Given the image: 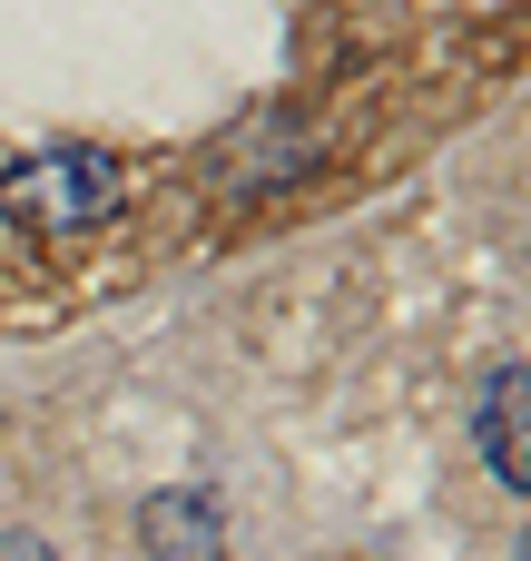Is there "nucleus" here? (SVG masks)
<instances>
[{
  "mask_svg": "<svg viewBox=\"0 0 531 561\" xmlns=\"http://www.w3.org/2000/svg\"><path fill=\"white\" fill-rule=\"evenodd\" d=\"M0 207L30 237H89L118 207V158L108 148H39V158H20L0 178Z\"/></svg>",
  "mask_w": 531,
  "mask_h": 561,
  "instance_id": "f257e3e1",
  "label": "nucleus"
},
{
  "mask_svg": "<svg viewBox=\"0 0 531 561\" xmlns=\"http://www.w3.org/2000/svg\"><path fill=\"white\" fill-rule=\"evenodd\" d=\"M473 434H483V463L503 473V493H522V503H531V365H503V375H483Z\"/></svg>",
  "mask_w": 531,
  "mask_h": 561,
  "instance_id": "f03ea898",
  "label": "nucleus"
},
{
  "mask_svg": "<svg viewBox=\"0 0 531 561\" xmlns=\"http://www.w3.org/2000/svg\"><path fill=\"white\" fill-rule=\"evenodd\" d=\"M138 542H148V561H227V523H217V493H197V483L158 493V503L138 513Z\"/></svg>",
  "mask_w": 531,
  "mask_h": 561,
  "instance_id": "7ed1b4c3",
  "label": "nucleus"
},
{
  "mask_svg": "<svg viewBox=\"0 0 531 561\" xmlns=\"http://www.w3.org/2000/svg\"><path fill=\"white\" fill-rule=\"evenodd\" d=\"M0 561H49V552L39 542H0Z\"/></svg>",
  "mask_w": 531,
  "mask_h": 561,
  "instance_id": "20e7f679",
  "label": "nucleus"
},
{
  "mask_svg": "<svg viewBox=\"0 0 531 561\" xmlns=\"http://www.w3.org/2000/svg\"><path fill=\"white\" fill-rule=\"evenodd\" d=\"M512 561H531V533H522V552H512Z\"/></svg>",
  "mask_w": 531,
  "mask_h": 561,
  "instance_id": "39448f33",
  "label": "nucleus"
}]
</instances>
